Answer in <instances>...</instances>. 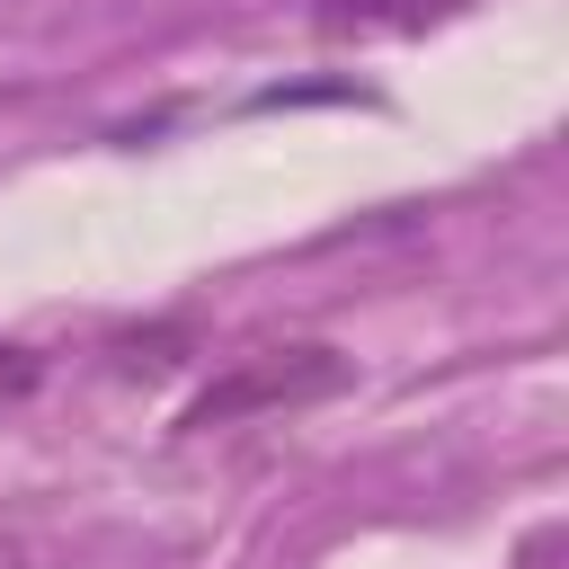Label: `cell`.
<instances>
[{
    "mask_svg": "<svg viewBox=\"0 0 569 569\" xmlns=\"http://www.w3.org/2000/svg\"><path fill=\"white\" fill-rule=\"evenodd\" d=\"M329 391H347V356L320 347V338H284V347H249V356H231V365L178 409V427H187V436H213V427H240V418L311 409V400H329Z\"/></svg>",
    "mask_w": 569,
    "mask_h": 569,
    "instance_id": "1",
    "label": "cell"
},
{
    "mask_svg": "<svg viewBox=\"0 0 569 569\" xmlns=\"http://www.w3.org/2000/svg\"><path fill=\"white\" fill-rule=\"evenodd\" d=\"M453 9H471V0H320L311 27L329 44H373V36H418V27L453 18Z\"/></svg>",
    "mask_w": 569,
    "mask_h": 569,
    "instance_id": "2",
    "label": "cell"
},
{
    "mask_svg": "<svg viewBox=\"0 0 569 569\" xmlns=\"http://www.w3.org/2000/svg\"><path fill=\"white\" fill-rule=\"evenodd\" d=\"M36 382H44V356L36 347H0V409H18Z\"/></svg>",
    "mask_w": 569,
    "mask_h": 569,
    "instance_id": "3",
    "label": "cell"
}]
</instances>
